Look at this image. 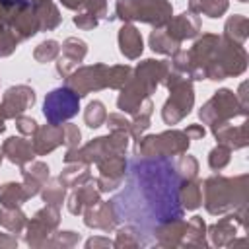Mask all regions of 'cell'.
I'll use <instances>...</instances> for the list:
<instances>
[{"instance_id":"d590c367","label":"cell","mask_w":249,"mask_h":249,"mask_svg":"<svg viewBox=\"0 0 249 249\" xmlns=\"http://www.w3.org/2000/svg\"><path fill=\"white\" fill-rule=\"evenodd\" d=\"M175 169L181 175V179H195L198 171V163L193 156H179V160L175 161Z\"/></svg>"},{"instance_id":"d6a6232c","label":"cell","mask_w":249,"mask_h":249,"mask_svg":"<svg viewBox=\"0 0 249 249\" xmlns=\"http://www.w3.org/2000/svg\"><path fill=\"white\" fill-rule=\"evenodd\" d=\"M84 119H86V124L89 128H97L105 123L107 119V111H105V105L101 101H91L84 113Z\"/></svg>"},{"instance_id":"6da1fadb","label":"cell","mask_w":249,"mask_h":249,"mask_svg":"<svg viewBox=\"0 0 249 249\" xmlns=\"http://www.w3.org/2000/svg\"><path fill=\"white\" fill-rule=\"evenodd\" d=\"M181 175L167 156H138L128 161V177L123 193L113 198L117 218H123L138 233H154L165 222L181 218Z\"/></svg>"},{"instance_id":"c3c4849f","label":"cell","mask_w":249,"mask_h":249,"mask_svg":"<svg viewBox=\"0 0 249 249\" xmlns=\"http://www.w3.org/2000/svg\"><path fill=\"white\" fill-rule=\"evenodd\" d=\"M0 161H2V156H0Z\"/></svg>"},{"instance_id":"e575fe53","label":"cell","mask_w":249,"mask_h":249,"mask_svg":"<svg viewBox=\"0 0 249 249\" xmlns=\"http://www.w3.org/2000/svg\"><path fill=\"white\" fill-rule=\"evenodd\" d=\"M60 53V47L56 41L49 39V41H43L35 51H33V56L37 62H49V60H54Z\"/></svg>"},{"instance_id":"83f0119b","label":"cell","mask_w":249,"mask_h":249,"mask_svg":"<svg viewBox=\"0 0 249 249\" xmlns=\"http://www.w3.org/2000/svg\"><path fill=\"white\" fill-rule=\"evenodd\" d=\"M150 115H152V101L150 99H146L144 101V105L140 107V111L134 115L136 119L130 123V130H128V134L132 136V138H140V134L150 126Z\"/></svg>"},{"instance_id":"9c48e42d","label":"cell","mask_w":249,"mask_h":249,"mask_svg":"<svg viewBox=\"0 0 249 249\" xmlns=\"http://www.w3.org/2000/svg\"><path fill=\"white\" fill-rule=\"evenodd\" d=\"M235 115H245V107L237 105V97L230 89H220L214 93V97L200 109V119L208 123L210 126H216L220 123H228Z\"/></svg>"},{"instance_id":"9a60e30c","label":"cell","mask_w":249,"mask_h":249,"mask_svg":"<svg viewBox=\"0 0 249 249\" xmlns=\"http://www.w3.org/2000/svg\"><path fill=\"white\" fill-rule=\"evenodd\" d=\"M165 25H167V31H165V33H167L173 41H177V43L195 37V35L198 33V29H200V21H198V18H196L193 12H189V14L185 12V14H181L179 18L169 19Z\"/></svg>"},{"instance_id":"1f68e13d","label":"cell","mask_w":249,"mask_h":249,"mask_svg":"<svg viewBox=\"0 0 249 249\" xmlns=\"http://www.w3.org/2000/svg\"><path fill=\"white\" fill-rule=\"evenodd\" d=\"M43 187H45V189H43V200L47 202V206L60 208L62 198H64V185H62L58 179H53L49 185L45 183Z\"/></svg>"},{"instance_id":"8d00e7d4","label":"cell","mask_w":249,"mask_h":249,"mask_svg":"<svg viewBox=\"0 0 249 249\" xmlns=\"http://www.w3.org/2000/svg\"><path fill=\"white\" fill-rule=\"evenodd\" d=\"M19 39L16 37V33L6 27V25H0V56H8L14 53V49L18 47Z\"/></svg>"},{"instance_id":"2e32d148","label":"cell","mask_w":249,"mask_h":249,"mask_svg":"<svg viewBox=\"0 0 249 249\" xmlns=\"http://www.w3.org/2000/svg\"><path fill=\"white\" fill-rule=\"evenodd\" d=\"M33 150L37 156H45L53 152L58 144H62V126L60 124H47L35 130L33 134Z\"/></svg>"},{"instance_id":"3957f363","label":"cell","mask_w":249,"mask_h":249,"mask_svg":"<svg viewBox=\"0 0 249 249\" xmlns=\"http://www.w3.org/2000/svg\"><path fill=\"white\" fill-rule=\"evenodd\" d=\"M204 206L210 214H222L237 204H243L247 198V177L239 175L235 179L230 177H210L204 181Z\"/></svg>"},{"instance_id":"7dc6e473","label":"cell","mask_w":249,"mask_h":249,"mask_svg":"<svg viewBox=\"0 0 249 249\" xmlns=\"http://www.w3.org/2000/svg\"><path fill=\"white\" fill-rule=\"evenodd\" d=\"M6 130V124H4V117L0 115V132H4Z\"/></svg>"},{"instance_id":"8992f818","label":"cell","mask_w":249,"mask_h":249,"mask_svg":"<svg viewBox=\"0 0 249 249\" xmlns=\"http://www.w3.org/2000/svg\"><path fill=\"white\" fill-rule=\"evenodd\" d=\"M117 18L124 21H146L156 27L165 25L171 19V4L165 0H119Z\"/></svg>"},{"instance_id":"5bb4252c","label":"cell","mask_w":249,"mask_h":249,"mask_svg":"<svg viewBox=\"0 0 249 249\" xmlns=\"http://www.w3.org/2000/svg\"><path fill=\"white\" fill-rule=\"evenodd\" d=\"M117 212H115V206H113V200L111 202H95L93 206L86 208V226L89 228H97V230H113L115 224H117Z\"/></svg>"},{"instance_id":"d6986e66","label":"cell","mask_w":249,"mask_h":249,"mask_svg":"<svg viewBox=\"0 0 249 249\" xmlns=\"http://www.w3.org/2000/svg\"><path fill=\"white\" fill-rule=\"evenodd\" d=\"M95 202H99V191L93 189L91 181H86V183L78 185V189L72 193L70 202H68V210L72 214H82L86 208L93 206Z\"/></svg>"},{"instance_id":"ac0fdd59","label":"cell","mask_w":249,"mask_h":249,"mask_svg":"<svg viewBox=\"0 0 249 249\" xmlns=\"http://www.w3.org/2000/svg\"><path fill=\"white\" fill-rule=\"evenodd\" d=\"M21 175L27 196H35L49 179V167L43 161H31V165H21Z\"/></svg>"},{"instance_id":"4dcf8cb0","label":"cell","mask_w":249,"mask_h":249,"mask_svg":"<svg viewBox=\"0 0 249 249\" xmlns=\"http://www.w3.org/2000/svg\"><path fill=\"white\" fill-rule=\"evenodd\" d=\"M185 241H181L183 245H204V222L195 216L187 228H185Z\"/></svg>"},{"instance_id":"7a4b0ae2","label":"cell","mask_w":249,"mask_h":249,"mask_svg":"<svg viewBox=\"0 0 249 249\" xmlns=\"http://www.w3.org/2000/svg\"><path fill=\"white\" fill-rule=\"evenodd\" d=\"M169 70H171V62L167 60H144L136 68L134 76H130L128 82L123 86V91L117 99L119 109L136 115L144 105V101L148 99V95L158 88L161 80H165Z\"/></svg>"},{"instance_id":"74e56055","label":"cell","mask_w":249,"mask_h":249,"mask_svg":"<svg viewBox=\"0 0 249 249\" xmlns=\"http://www.w3.org/2000/svg\"><path fill=\"white\" fill-rule=\"evenodd\" d=\"M228 161H230V148L224 146V144H218V146L210 152V156H208V163H210V167L216 169V171L222 169V167H226Z\"/></svg>"},{"instance_id":"ee69618b","label":"cell","mask_w":249,"mask_h":249,"mask_svg":"<svg viewBox=\"0 0 249 249\" xmlns=\"http://www.w3.org/2000/svg\"><path fill=\"white\" fill-rule=\"evenodd\" d=\"M185 134H187L189 138H202V136H204V128L198 126V124H191V126H187Z\"/></svg>"},{"instance_id":"7c38bea8","label":"cell","mask_w":249,"mask_h":249,"mask_svg":"<svg viewBox=\"0 0 249 249\" xmlns=\"http://www.w3.org/2000/svg\"><path fill=\"white\" fill-rule=\"evenodd\" d=\"M35 101V91L29 86H14L6 89L0 105V115L4 119H16L23 111H27Z\"/></svg>"},{"instance_id":"f1b7e54d","label":"cell","mask_w":249,"mask_h":249,"mask_svg":"<svg viewBox=\"0 0 249 249\" xmlns=\"http://www.w3.org/2000/svg\"><path fill=\"white\" fill-rule=\"evenodd\" d=\"M179 45H181V43L173 41V39H171L167 33H163V31H154V33L150 35V47H152L154 53L171 54V53L179 51Z\"/></svg>"},{"instance_id":"ab89813d","label":"cell","mask_w":249,"mask_h":249,"mask_svg":"<svg viewBox=\"0 0 249 249\" xmlns=\"http://www.w3.org/2000/svg\"><path fill=\"white\" fill-rule=\"evenodd\" d=\"M105 123H107V126H109L111 130H124V132L130 130V121H126L123 115H117V113L107 115ZM128 136H130V134H128Z\"/></svg>"},{"instance_id":"f6af8a7d","label":"cell","mask_w":249,"mask_h":249,"mask_svg":"<svg viewBox=\"0 0 249 249\" xmlns=\"http://www.w3.org/2000/svg\"><path fill=\"white\" fill-rule=\"evenodd\" d=\"M86 245H88V247H93V245H115V243L109 241V239H89Z\"/></svg>"},{"instance_id":"e0dca14e","label":"cell","mask_w":249,"mask_h":249,"mask_svg":"<svg viewBox=\"0 0 249 249\" xmlns=\"http://www.w3.org/2000/svg\"><path fill=\"white\" fill-rule=\"evenodd\" d=\"M2 152L4 156H8V160L12 163H18V165H25L33 160L35 156V150H33V144L21 136H10L4 146H2Z\"/></svg>"},{"instance_id":"603a6c76","label":"cell","mask_w":249,"mask_h":249,"mask_svg":"<svg viewBox=\"0 0 249 249\" xmlns=\"http://www.w3.org/2000/svg\"><path fill=\"white\" fill-rule=\"evenodd\" d=\"M29 196H27V193H25L21 183H6V185L0 187V202H2V206L14 208V206H19Z\"/></svg>"},{"instance_id":"7402d4cb","label":"cell","mask_w":249,"mask_h":249,"mask_svg":"<svg viewBox=\"0 0 249 249\" xmlns=\"http://www.w3.org/2000/svg\"><path fill=\"white\" fill-rule=\"evenodd\" d=\"M179 198L187 210H195L202 200V189L193 179H183L179 187Z\"/></svg>"},{"instance_id":"277c9868","label":"cell","mask_w":249,"mask_h":249,"mask_svg":"<svg viewBox=\"0 0 249 249\" xmlns=\"http://www.w3.org/2000/svg\"><path fill=\"white\" fill-rule=\"evenodd\" d=\"M126 146H128V132L111 130L109 136H99V138L91 140L89 144H86L84 148L68 150V154L64 156V161L66 163H72V161L91 163V161H99V160H103L107 156L124 154Z\"/></svg>"},{"instance_id":"484cf974","label":"cell","mask_w":249,"mask_h":249,"mask_svg":"<svg viewBox=\"0 0 249 249\" xmlns=\"http://www.w3.org/2000/svg\"><path fill=\"white\" fill-rule=\"evenodd\" d=\"M0 224L4 228H8L10 231L18 233L23 230L25 226V216L21 214L19 206H14V208H8V206H2L0 208Z\"/></svg>"},{"instance_id":"bcb514c9","label":"cell","mask_w":249,"mask_h":249,"mask_svg":"<svg viewBox=\"0 0 249 249\" xmlns=\"http://www.w3.org/2000/svg\"><path fill=\"white\" fill-rule=\"evenodd\" d=\"M2 243H4V245H16L18 241H16L14 237H8V235H0V245H2Z\"/></svg>"},{"instance_id":"ba28073f","label":"cell","mask_w":249,"mask_h":249,"mask_svg":"<svg viewBox=\"0 0 249 249\" xmlns=\"http://www.w3.org/2000/svg\"><path fill=\"white\" fill-rule=\"evenodd\" d=\"M78 93L72 91L70 88H56L53 89L47 97H45V105H43V113L47 117V121L51 124H60L68 119H72L78 113Z\"/></svg>"},{"instance_id":"d4e9b609","label":"cell","mask_w":249,"mask_h":249,"mask_svg":"<svg viewBox=\"0 0 249 249\" xmlns=\"http://www.w3.org/2000/svg\"><path fill=\"white\" fill-rule=\"evenodd\" d=\"M235 235V222H233V216H228L224 220H220L218 224H214L210 228V237H212V243L216 245H226L230 243V237Z\"/></svg>"},{"instance_id":"60d3db41","label":"cell","mask_w":249,"mask_h":249,"mask_svg":"<svg viewBox=\"0 0 249 249\" xmlns=\"http://www.w3.org/2000/svg\"><path fill=\"white\" fill-rule=\"evenodd\" d=\"M16 126H18V130H19L23 136H31V134H35V130L39 128L37 123H35V119L21 117V115L16 117Z\"/></svg>"},{"instance_id":"30bf717a","label":"cell","mask_w":249,"mask_h":249,"mask_svg":"<svg viewBox=\"0 0 249 249\" xmlns=\"http://www.w3.org/2000/svg\"><path fill=\"white\" fill-rule=\"evenodd\" d=\"M107 68L109 66H105V64L76 68L66 76V88L76 91L78 97L88 95L89 91H97L101 88H107Z\"/></svg>"},{"instance_id":"f546056e","label":"cell","mask_w":249,"mask_h":249,"mask_svg":"<svg viewBox=\"0 0 249 249\" xmlns=\"http://www.w3.org/2000/svg\"><path fill=\"white\" fill-rule=\"evenodd\" d=\"M66 8L70 10H80V8H86V12L93 14L95 18H103L105 16V10H107V0H60Z\"/></svg>"},{"instance_id":"836d02e7","label":"cell","mask_w":249,"mask_h":249,"mask_svg":"<svg viewBox=\"0 0 249 249\" xmlns=\"http://www.w3.org/2000/svg\"><path fill=\"white\" fill-rule=\"evenodd\" d=\"M130 74H132L130 66H109L107 68V88H123L128 82Z\"/></svg>"},{"instance_id":"44dd1931","label":"cell","mask_w":249,"mask_h":249,"mask_svg":"<svg viewBox=\"0 0 249 249\" xmlns=\"http://www.w3.org/2000/svg\"><path fill=\"white\" fill-rule=\"evenodd\" d=\"M72 163H74V165L66 167V169L60 173L58 181H60L64 187H78V185L89 181L88 163H84V161H72Z\"/></svg>"},{"instance_id":"5b68a950","label":"cell","mask_w":249,"mask_h":249,"mask_svg":"<svg viewBox=\"0 0 249 249\" xmlns=\"http://www.w3.org/2000/svg\"><path fill=\"white\" fill-rule=\"evenodd\" d=\"M165 86L171 91V97L165 101L163 109H161V117L167 124H175L179 123L185 115H189L191 107H193V86L187 78L181 76V72L177 70H169V74L165 76Z\"/></svg>"},{"instance_id":"b9f144b4","label":"cell","mask_w":249,"mask_h":249,"mask_svg":"<svg viewBox=\"0 0 249 249\" xmlns=\"http://www.w3.org/2000/svg\"><path fill=\"white\" fill-rule=\"evenodd\" d=\"M97 21H99V18H95L89 12H84V14H76L74 16V23L78 27H82V29H91V27L97 25Z\"/></svg>"},{"instance_id":"8fae6325","label":"cell","mask_w":249,"mask_h":249,"mask_svg":"<svg viewBox=\"0 0 249 249\" xmlns=\"http://www.w3.org/2000/svg\"><path fill=\"white\" fill-rule=\"evenodd\" d=\"M58 226V208L53 206H45L43 210H39L29 226H27V243L29 245H45L47 243V235L53 233V230Z\"/></svg>"},{"instance_id":"52a82bcc","label":"cell","mask_w":249,"mask_h":249,"mask_svg":"<svg viewBox=\"0 0 249 249\" xmlns=\"http://www.w3.org/2000/svg\"><path fill=\"white\" fill-rule=\"evenodd\" d=\"M189 136L185 130H167L161 134L138 138L134 154L138 156H177L189 148Z\"/></svg>"},{"instance_id":"4fadbf2b","label":"cell","mask_w":249,"mask_h":249,"mask_svg":"<svg viewBox=\"0 0 249 249\" xmlns=\"http://www.w3.org/2000/svg\"><path fill=\"white\" fill-rule=\"evenodd\" d=\"M86 53H88V47H86V43L82 39H78V37L66 39L64 45H62V56H60V60L56 64L58 74H62V78H66L72 72V68H76L84 60Z\"/></svg>"},{"instance_id":"4316f807","label":"cell","mask_w":249,"mask_h":249,"mask_svg":"<svg viewBox=\"0 0 249 249\" xmlns=\"http://www.w3.org/2000/svg\"><path fill=\"white\" fill-rule=\"evenodd\" d=\"M247 37V19L243 16H233L231 19H228L226 23V39L235 43V45H241Z\"/></svg>"},{"instance_id":"cb8c5ba5","label":"cell","mask_w":249,"mask_h":249,"mask_svg":"<svg viewBox=\"0 0 249 249\" xmlns=\"http://www.w3.org/2000/svg\"><path fill=\"white\" fill-rule=\"evenodd\" d=\"M189 8L193 14H206L208 18H218L226 12L228 0H191Z\"/></svg>"},{"instance_id":"ffe728a7","label":"cell","mask_w":249,"mask_h":249,"mask_svg":"<svg viewBox=\"0 0 249 249\" xmlns=\"http://www.w3.org/2000/svg\"><path fill=\"white\" fill-rule=\"evenodd\" d=\"M119 47L126 58H138L142 53V35L132 25H123L119 31Z\"/></svg>"},{"instance_id":"f35d334b","label":"cell","mask_w":249,"mask_h":249,"mask_svg":"<svg viewBox=\"0 0 249 249\" xmlns=\"http://www.w3.org/2000/svg\"><path fill=\"white\" fill-rule=\"evenodd\" d=\"M80 138H82V134H80L78 126H74V124H62V142L68 146V150L78 148Z\"/></svg>"},{"instance_id":"7bdbcfd3","label":"cell","mask_w":249,"mask_h":249,"mask_svg":"<svg viewBox=\"0 0 249 249\" xmlns=\"http://www.w3.org/2000/svg\"><path fill=\"white\" fill-rule=\"evenodd\" d=\"M78 239H80V235L74 233V231H58V233H56V239L47 241V245H54V243H60V245H74Z\"/></svg>"}]
</instances>
